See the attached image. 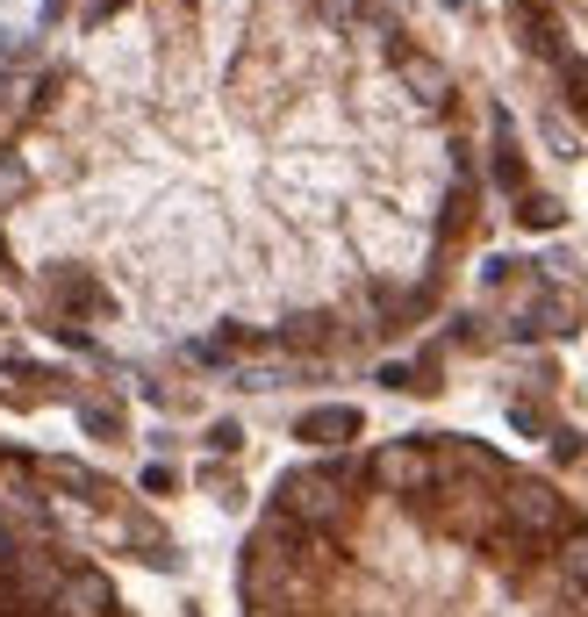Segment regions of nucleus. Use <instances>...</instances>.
Returning <instances> with one entry per match:
<instances>
[{"label":"nucleus","mask_w":588,"mask_h":617,"mask_svg":"<svg viewBox=\"0 0 588 617\" xmlns=\"http://www.w3.org/2000/svg\"><path fill=\"white\" fill-rule=\"evenodd\" d=\"M202 445H208V453H223V460H230L237 445H245V424H237V417H216V424L202 431Z\"/></svg>","instance_id":"obj_8"},{"label":"nucleus","mask_w":588,"mask_h":617,"mask_svg":"<svg viewBox=\"0 0 588 617\" xmlns=\"http://www.w3.org/2000/svg\"><path fill=\"white\" fill-rule=\"evenodd\" d=\"M173 481H179L173 466H144V474H137V489H144V495H173Z\"/></svg>","instance_id":"obj_9"},{"label":"nucleus","mask_w":588,"mask_h":617,"mask_svg":"<svg viewBox=\"0 0 588 617\" xmlns=\"http://www.w3.org/2000/svg\"><path fill=\"white\" fill-rule=\"evenodd\" d=\"M367 431V417L352 402H323V410H301L295 417V439L316 445V453H352V439Z\"/></svg>","instance_id":"obj_4"},{"label":"nucleus","mask_w":588,"mask_h":617,"mask_svg":"<svg viewBox=\"0 0 588 617\" xmlns=\"http://www.w3.org/2000/svg\"><path fill=\"white\" fill-rule=\"evenodd\" d=\"M0 617H137L37 489H0Z\"/></svg>","instance_id":"obj_2"},{"label":"nucleus","mask_w":588,"mask_h":617,"mask_svg":"<svg viewBox=\"0 0 588 617\" xmlns=\"http://www.w3.org/2000/svg\"><path fill=\"white\" fill-rule=\"evenodd\" d=\"M517 223H524V230H560V223H567V208L560 202H553V194H517Z\"/></svg>","instance_id":"obj_7"},{"label":"nucleus","mask_w":588,"mask_h":617,"mask_svg":"<svg viewBox=\"0 0 588 617\" xmlns=\"http://www.w3.org/2000/svg\"><path fill=\"white\" fill-rule=\"evenodd\" d=\"M237 617H588V510L466 431L301 460L245 532Z\"/></svg>","instance_id":"obj_1"},{"label":"nucleus","mask_w":588,"mask_h":617,"mask_svg":"<svg viewBox=\"0 0 588 617\" xmlns=\"http://www.w3.org/2000/svg\"><path fill=\"white\" fill-rule=\"evenodd\" d=\"M517 266H524V259H503V251H495V259H488V266H481V280H488V288H503V280H509V274H517Z\"/></svg>","instance_id":"obj_10"},{"label":"nucleus","mask_w":588,"mask_h":617,"mask_svg":"<svg viewBox=\"0 0 588 617\" xmlns=\"http://www.w3.org/2000/svg\"><path fill=\"white\" fill-rule=\"evenodd\" d=\"M488 187L495 194H532V158H524V144H517L503 109H495V144H488Z\"/></svg>","instance_id":"obj_5"},{"label":"nucleus","mask_w":588,"mask_h":617,"mask_svg":"<svg viewBox=\"0 0 588 617\" xmlns=\"http://www.w3.org/2000/svg\"><path fill=\"white\" fill-rule=\"evenodd\" d=\"M72 417H80V431H86V439H101V445H123V439H130V417H123V402H101V395H86Z\"/></svg>","instance_id":"obj_6"},{"label":"nucleus","mask_w":588,"mask_h":617,"mask_svg":"<svg viewBox=\"0 0 588 617\" xmlns=\"http://www.w3.org/2000/svg\"><path fill=\"white\" fill-rule=\"evenodd\" d=\"M51 8H58V0H0V101H8L22 58L37 51V22H43Z\"/></svg>","instance_id":"obj_3"}]
</instances>
